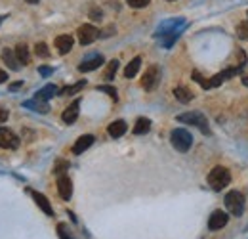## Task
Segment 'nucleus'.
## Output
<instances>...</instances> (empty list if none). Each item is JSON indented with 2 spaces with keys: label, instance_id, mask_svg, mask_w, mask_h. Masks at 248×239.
Instances as JSON below:
<instances>
[{
  "label": "nucleus",
  "instance_id": "obj_36",
  "mask_svg": "<svg viewBox=\"0 0 248 239\" xmlns=\"http://www.w3.org/2000/svg\"><path fill=\"white\" fill-rule=\"evenodd\" d=\"M6 79H8V75H6V73L0 69V85H2V83H6Z\"/></svg>",
  "mask_w": 248,
  "mask_h": 239
},
{
  "label": "nucleus",
  "instance_id": "obj_5",
  "mask_svg": "<svg viewBox=\"0 0 248 239\" xmlns=\"http://www.w3.org/2000/svg\"><path fill=\"white\" fill-rule=\"evenodd\" d=\"M184 25H186V19H182V17L166 19V21H162V23L158 25L156 36H164V34H170V33H182L180 27H184Z\"/></svg>",
  "mask_w": 248,
  "mask_h": 239
},
{
  "label": "nucleus",
  "instance_id": "obj_16",
  "mask_svg": "<svg viewBox=\"0 0 248 239\" xmlns=\"http://www.w3.org/2000/svg\"><path fill=\"white\" fill-rule=\"evenodd\" d=\"M126 130H128V126H126V122H124L123 119L113 120V122L109 124V128H107V132H109L111 138H121V136H124Z\"/></svg>",
  "mask_w": 248,
  "mask_h": 239
},
{
  "label": "nucleus",
  "instance_id": "obj_26",
  "mask_svg": "<svg viewBox=\"0 0 248 239\" xmlns=\"http://www.w3.org/2000/svg\"><path fill=\"white\" fill-rule=\"evenodd\" d=\"M235 33H237V36H239L241 40H248V21L239 23L237 29H235Z\"/></svg>",
  "mask_w": 248,
  "mask_h": 239
},
{
  "label": "nucleus",
  "instance_id": "obj_34",
  "mask_svg": "<svg viewBox=\"0 0 248 239\" xmlns=\"http://www.w3.org/2000/svg\"><path fill=\"white\" fill-rule=\"evenodd\" d=\"M90 17H92L93 21H99V19H101V12H99V10H92V12H90Z\"/></svg>",
  "mask_w": 248,
  "mask_h": 239
},
{
  "label": "nucleus",
  "instance_id": "obj_2",
  "mask_svg": "<svg viewBox=\"0 0 248 239\" xmlns=\"http://www.w3.org/2000/svg\"><path fill=\"white\" fill-rule=\"evenodd\" d=\"M170 142H172L174 150H178L180 153H187L193 146V136L186 128H174L170 134Z\"/></svg>",
  "mask_w": 248,
  "mask_h": 239
},
{
  "label": "nucleus",
  "instance_id": "obj_19",
  "mask_svg": "<svg viewBox=\"0 0 248 239\" xmlns=\"http://www.w3.org/2000/svg\"><path fill=\"white\" fill-rule=\"evenodd\" d=\"M56 94H60V92H58V86H56V85H46L44 88L36 92V96H34V98H36V100H42V102H46V100L54 98Z\"/></svg>",
  "mask_w": 248,
  "mask_h": 239
},
{
  "label": "nucleus",
  "instance_id": "obj_23",
  "mask_svg": "<svg viewBox=\"0 0 248 239\" xmlns=\"http://www.w3.org/2000/svg\"><path fill=\"white\" fill-rule=\"evenodd\" d=\"M151 130V120L145 119V117H140V119L136 120V124H134V134H147Z\"/></svg>",
  "mask_w": 248,
  "mask_h": 239
},
{
  "label": "nucleus",
  "instance_id": "obj_7",
  "mask_svg": "<svg viewBox=\"0 0 248 239\" xmlns=\"http://www.w3.org/2000/svg\"><path fill=\"white\" fill-rule=\"evenodd\" d=\"M227 222H229V214L217 209V210H214V212L210 214V218H208V230H212V232L223 230V228L227 226Z\"/></svg>",
  "mask_w": 248,
  "mask_h": 239
},
{
  "label": "nucleus",
  "instance_id": "obj_35",
  "mask_svg": "<svg viewBox=\"0 0 248 239\" xmlns=\"http://www.w3.org/2000/svg\"><path fill=\"white\" fill-rule=\"evenodd\" d=\"M21 86H23V83H21V81H17V83H12V85H10V92H16V90H19Z\"/></svg>",
  "mask_w": 248,
  "mask_h": 239
},
{
  "label": "nucleus",
  "instance_id": "obj_20",
  "mask_svg": "<svg viewBox=\"0 0 248 239\" xmlns=\"http://www.w3.org/2000/svg\"><path fill=\"white\" fill-rule=\"evenodd\" d=\"M140 65H141V58L136 56L134 60L126 65V69H124V77H126V79H134V77L138 75V71H140Z\"/></svg>",
  "mask_w": 248,
  "mask_h": 239
},
{
  "label": "nucleus",
  "instance_id": "obj_13",
  "mask_svg": "<svg viewBox=\"0 0 248 239\" xmlns=\"http://www.w3.org/2000/svg\"><path fill=\"white\" fill-rule=\"evenodd\" d=\"M56 48H58V52L60 54H67V52H71V48H73V44H75V40H73V36L71 34H60L58 38H56Z\"/></svg>",
  "mask_w": 248,
  "mask_h": 239
},
{
  "label": "nucleus",
  "instance_id": "obj_33",
  "mask_svg": "<svg viewBox=\"0 0 248 239\" xmlns=\"http://www.w3.org/2000/svg\"><path fill=\"white\" fill-rule=\"evenodd\" d=\"M8 117H10V111L6 107H0V122H6Z\"/></svg>",
  "mask_w": 248,
  "mask_h": 239
},
{
  "label": "nucleus",
  "instance_id": "obj_29",
  "mask_svg": "<svg viewBox=\"0 0 248 239\" xmlns=\"http://www.w3.org/2000/svg\"><path fill=\"white\" fill-rule=\"evenodd\" d=\"M58 236H60V239H75L73 236H71V232L67 230V226L65 224H58Z\"/></svg>",
  "mask_w": 248,
  "mask_h": 239
},
{
  "label": "nucleus",
  "instance_id": "obj_28",
  "mask_svg": "<svg viewBox=\"0 0 248 239\" xmlns=\"http://www.w3.org/2000/svg\"><path fill=\"white\" fill-rule=\"evenodd\" d=\"M34 52H36L38 58H48V56H50V50H48V46H46L44 42H38V44L34 46Z\"/></svg>",
  "mask_w": 248,
  "mask_h": 239
},
{
  "label": "nucleus",
  "instance_id": "obj_15",
  "mask_svg": "<svg viewBox=\"0 0 248 239\" xmlns=\"http://www.w3.org/2000/svg\"><path fill=\"white\" fill-rule=\"evenodd\" d=\"M32 199H34V203L42 209L44 214H48V216H54V209H52V205H50V201L42 195V193H38V191H31Z\"/></svg>",
  "mask_w": 248,
  "mask_h": 239
},
{
  "label": "nucleus",
  "instance_id": "obj_37",
  "mask_svg": "<svg viewBox=\"0 0 248 239\" xmlns=\"http://www.w3.org/2000/svg\"><path fill=\"white\" fill-rule=\"evenodd\" d=\"M243 83H245V85L248 86V71L245 73V75H243Z\"/></svg>",
  "mask_w": 248,
  "mask_h": 239
},
{
  "label": "nucleus",
  "instance_id": "obj_4",
  "mask_svg": "<svg viewBox=\"0 0 248 239\" xmlns=\"http://www.w3.org/2000/svg\"><path fill=\"white\" fill-rule=\"evenodd\" d=\"M178 122H186V124H193L197 126L202 134H210V128H208V120L202 113L199 111H189V113H182L178 115Z\"/></svg>",
  "mask_w": 248,
  "mask_h": 239
},
{
  "label": "nucleus",
  "instance_id": "obj_27",
  "mask_svg": "<svg viewBox=\"0 0 248 239\" xmlns=\"http://www.w3.org/2000/svg\"><path fill=\"white\" fill-rule=\"evenodd\" d=\"M69 169V163L67 161H63V159H58L56 161V165H54V172L58 174V176H62V174H65V171Z\"/></svg>",
  "mask_w": 248,
  "mask_h": 239
},
{
  "label": "nucleus",
  "instance_id": "obj_18",
  "mask_svg": "<svg viewBox=\"0 0 248 239\" xmlns=\"http://www.w3.org/2000/svg\"><path fill=\"white\" fill-rule=\"evenodd\" d=\"M2 60H4V63H6L12 71H17V69H19V60H17L16 52H12V50H4V52H2Z\"/></svg>",
  "mask_w": 248,
  "mask_h": 239
},
{
  "label": "nucleus",
  "instance_id": "obj_1",
  "mask_svg": "<svg viewBox=\"0 0 248 239\" xmlns=\"http://www.w3.org/2000/svg\"><path fill=\"white\" fill-rule=\"evenodd\" d=\"M208 186L214 189V191H221L223 188H227L231 184V174L225 167H214L210 172H208Z\"/></svg>",
  "mask_w": 248,
  "mask_h": 239
},
{
  "label": "nucleus",
  "instance_id": "obj_24",
  "mask_svg": "<svg viewBox=\"0 0 248 239\" xmlns=\"http://www.w3.org/2000/svg\"><path fill=\"white\" fill-rule=\"evenodd\" d=\"M117 71H119V60L109 61V65H107V69H105V73H103V79H105V81H113L115 75H117Z\"/></svg>",
  "mask_w": 248,
  "mask_h": 239
},
{
  "label": "nucleus",
  "instance_id": "obj_12",
  "mask_svg": "<svg viewBox=\"0 0 248 239\" xmlns=\"http://www.w3.org/2000/svg\"><path fill=\"white\" fill-rule=\"evenodd\" d=\"M78 107H80V100H75V102L63 111L62 119L65 124H75V120L78 119Z\"/></svg>",
  "mask_w": 248,
  "mask_h": 239
},
{
  "label": "nucleus",
  "instance_id": "obj_31",
  "mask_svg": "<svg viewBox=\"0 0 248 239\" xmlns=\"http://www.w3.org/2000/svg\"><path fill=\"white\" fill-rule=\"evenodd\" d=\"M99 92H105V94H109L113 100H119V96H117V90L113 88V86H97Z\"/></svg>",
  "mask_w": 248,
  "mask_h": 239
},
{
  "label": "nucleus",
  "instance_id": "obj_17",
  "mask_svg": "<svg viewBox=\"0 0 248 239\" xmlns=\"http://www.w3.org/2000/svg\"><path fill=\"white\" fill-rule=\"evenodd\" d=\"M23 107H27V109H32V111H38V113H48L50 111V107H48V103L46 102H42V100H29V102H25L23 103Z\"/></svg>",
  "mask_w": 248,
  "mask_h": 239
},
{
  "label": "nucleus",
  "instance_id": "obj_8",
  "mask_svg": "<svg viewBox=\"0 0 248 239\" xmlns=\"http://www.w3.org/2000/svg\"><path fill=\"white\" fill-rule=\"evenodd\" d=\"M19 146V138L6 126H0V148L4 150H16Z\"/></svg>",
  "mask_w": 248,
  "mask_h": 239
},
{
  "label": "nucleus",
  "instance_id": "obj_32",
  "mask_svg": "<svg viewBox=\"0 0 248 239\" xmlns=\"http://www.w3.org/2000/svg\"><path fill=\"white\" fill-rule=\"evenodd\" d=\"M38 73H40V75H44V77H48V75H52V73H54V69H52V67L42 65V67H38Z\"/></svg>",
  "mask_w": 248,
  "mask_h": 239
},
{
  "label": "nucleus",
  "instance_id": "obj_40",
  "mask_svg": "<svg viewBox=\"0 0 248 239\" xmlns=\"http://www.w3.org/2000/svg\"><path fill=\"white\" fill-rule=\"evenodd\" d=\"M168 2H172V0H168Z\"/></svg>",
  "mask_w": 248,
  "mask_h": 239
},
{
  "label": "nucleus",
  "instance_id": "obj_14",
  "mask_svg": "<svg viewBox=\"0 0 248 239\" xmlns=\"http://www.w3.org/2000/svg\"><path fill=\"white\" fill-rule=\"evenodd\" d=\"M92 144H93L92 134H84V136H80V138L75 142V146H73V153H75V155H80V153H84V151L88 150Z\"/></svg>",
  "mask_w": 248,
  "mask_h": 239
},
{
  "label": "nucleus",
  "instance_id": "obj_9",
  "mask_svg": "<svg viewBox=\"0 0 248 239\" xmlns=\"http://www.w3.org/2000/svg\"><path fill=\"white\" fill-rule=\"evenodd\" d=\"M97 36H99V31L95 29L93 25H80L78 27V40H80L82 46L92 44Z\"/></svg>",
  "mask_w": 248,
  "mask_h": 239
},
{
  "label": "nucleus",
  "instance_id": "obj_30",
  "mask_svg": "<svg viewBox=\"0 0 248 239\" xmlns=\"http://www.w3.org/2000/svg\"><path fill=\"white\" fill-rule=\"evenodd\" d=\"M128 2V6H132V8H145L151 0H126Z\"/></svg>",
  "mask_w": 248,
  "mask_h": 239
},
{
  "label": "nucleus",
  "instance_id": "obj_21",
  "mask_svg": "<svg viewBox=\"0 0 248 239\" xmlns=\"http://www.w3.org/2000/svg\"><path fill=\"white\" fill-rule=\"evenodd\" d=\"M16 56H17V60H19L21 65H29V61H31L29 46H27V44H17V46H16Z\"/></svg>",
  "mask_w": 248,
  "mask_h": 239
},
{
  "label": "nucleus",
  "instance_id": "obj_10",
  "mask_svg": "<svg viewBox=\"0 0 248 239\" xmlns=\"http://www.w3.org/2000/svg\"><path fill=\"white\" fill-rule=\"evenodd\" d=\"M58 191H60V197L63 201H69L71 195H73V182L67 174L58 176Z\"/></svg>",
  "mask_w": 248,
  "mask_h": 239
},
{
  "label": "nucleus",
  "instance_id": "obj_11",
  "mask_svg": "<svg viewBox=\"0 0 248 239\" xmlns=\"http://www.w3.org/2000/svg\"><path fill=\"white\" fill-rule=\"evenodd\" d=\"M103 56H99V54H95L92 58H88V60H84L80 65H78V71L80 73H90V71H95L97 67H101L103 65Z\"/></svg>",
  "mask_w": 248,
  "mask_h": 239
},
{
  "label": "nucleus",
  "instance_id": "obj_6",
  "mask_svg": "<svg viewBox=\"0 0 248 239\" xmlns=\"http://www.w3.org/2000/svg\"><path fill=\"white\" fill-rule=\"evenodd\" d=\"M158 81H160V71H158L156 65H151V67H147V71L143 73L141 86L147 90V92H153V90L156 88V85H158Z\"/></svg>",
  "mask_w": 248,
  "mask_h": 239
},
{
  "label": "nucleus",
  "instance_id": "obj_25",
  "mask_svg": "<svg viewBox=\"0 0 248 239\" xmlns=\"http://www.w3.org/2000/svg\"><path fill=\"white\" fill-rule=\"evenodd\" d=\"M84 86H86V81H78V83H75V85H71V86H65L60 94H62V96H73V94L80 92Z\"/></svg>",
  "mask_w": 248,
  "mask_h": 239
},
{
  "label": "nucleus",
  "instance_id": "obj_39",
  "mask_svg": "<svg viewBox=\"0 0 248 239\" xmlns=\"http://www.w3.org/2000/svg\"><path fill=\"white\" fill-rule=\"evenodd\" d=\"M2 19H4V16H0V23H2Z\"/></svg>",
  "mask_w": 248,
  "mask_h": 239
},
{
  "label": "nucleus",
  "instance_id": "obj_38",
  "mask_svg": "<svg viewBox=\"0 0 248 239\" xmlns=\"http://www.w3.org/2000/svg\"><path fill=\"white\" fill-rule=\"evenodd\" d=\"M25 2H29V4H36L38 0H25Z\"/></svg>",
  "mask_w": 248,
  "mask_h": 239
},
{
  "label": "nucleus",
  "instance_id": "obj_3",
  "mask_svg": "<svg viewBox=\"0 0 248 239\" xmlns=\"http://www.w3.org/2000/svg\"><path fill=\"white\" fill-rule=\"evenodd\" d=\"M225 209L233 216H241L245 212V195L239 189H233L225 195Z\"/></svg>",
  "mask_w": 248,
  "mask_h": 239
},
{
  "label": "nucleus",
  "instance_id": "obj_41",
  "mask_svg": "<svg viewBox=\"0 0 248 239\" xmlns=\"http://www.w3.org/2000/svg\"><path fill=\"white\" fill-rule=\"evenodd\" d=\"M247 16H248V14H247Z\"/></svg>",
  "mask_w": 248,
  "mask_h": 239
},
{
  "label": "nucleus",
  "instance_id": "obj_22",
  "mask_svg": "<svg viewBox=\"0 0 248 239\" xmlns=\"http://www.w3.org/2000/svg\"><path fill=\"white\" fill-rule=\"evenodd\" d=\"M174 96H176V100L178 102H182V103H189L191 100H193V92L186 86H176L174 88Z\"/></svg>",
  "mask_w": 248,
  "mask_h": 239
}]
</instances>
